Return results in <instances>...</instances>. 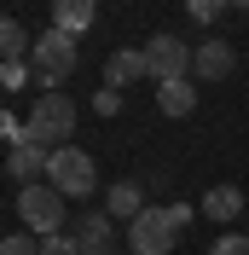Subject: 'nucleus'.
<instances>
[{"label": "nucleus", "mask_w": 249, "mask_h": 255, "mask_svg": "<svg viewBox=\"0 0 249 255\" xmlns=\"http://www.w3.org/2000/svg\"><path fill=\"white\" fill-rule=\"evenodd\" d=\"M209 255H249V238H238V232H226V238L215 244Z\"/></svg>", "instance_id": "obj_21"}, {"label": "nucleus", "mask_w": 249, "mask_h": 255, "mask_svg": "<svg viewBox=\"0 0 249 255\" xmlns=\"http://www.w3.org/2000/svg\"><path fill=\"white\" fill-rule=\"evenodd\" d=\"M93 12H99V0H52V29L81 35L87 23H93Z\"/></svg>", "instance_id": "obj_12"}, {"label": "nucleus", "mask_w": 249, "mask_h": 255, "mask_svg": "<svg viewBox=\"0 0 249 255\" xmlns=\"http://www.w3.org/2000/svg\"><path fill=\"white\" fill-rule=\"evenodd\" d=\"M29 76H35V70H29L23 58H6V64H0V87H23Z\"/></svg>", "instance_id": "obj_18"}, {"label": "nucleus", "mask_w": 249, "mask_h": 255, "mask_svg": "<svg viewBox=\"0 0 249 255\" xmlns=\"http://www.w3.org/2000/svg\"><path fill=\"white\" fill-rule=\"evenodd\" d=\"M47 162H52V151H47V145L17 139L12 151H6V174H12V180H23V186H35V180L47 174Z\"/></svg>", "instance_id": "obj_7"}, {"label": "nucleus", "mask_w": 249, "mask_h": 255, "mask_svg": "<svg viewBox=\"0 0 249 255\" xmlns=\"http://www.w3.org/2000/svg\"><path fill=\"white\" fill-rule=\"evenodd\" d=\"M70 133H76V105H70L64 93H47V99L29 111V122H23V139L47 145V151H64Z\"/></svg>", "instance_id": "obj_2"}, {"label": "nucleus", "mask_w": 249, "mask_h": 255, "mask_svg": "<svg viewBox=\"0 0 249 255\" xmlns=\"http://www.w3.org/2000/svg\"><path fill=\"white\" fill-rule=\"evenodd\" d=\"M145 64H151L156 81H186V76H191V47L180 41V35H151Z\"/></svg>", "instance_id": "obj_6"}, {"label": "nucleus", "mask_w": 249, "mask_h": 255, "mask_svg": "<svg viewBox=\"0 0 249 255\" xmlns=\"http://www.w3.org/2000/svg\"><path fill=\"white\" fill-rule=\"evenodd\" d=\"M47 180L64 191V197H93V191H99V168H93V157H87V151H76V145L52 151Z\"/></svg>", "instance_id": "obj_4"}, {"label": "nucleus", "mask_w": 249, "mask_h": 255, "mask_svg": "<svg viewBox=\"0 0 249 255\" xmlns=\"http://www.w3.org/2000/svg\"><path fill=\"white\" fill-rule=\"evenodd\" d=\"M238 209H244V191L238 186H209L203 191V215L209 221H238Z\"/></svg>", "instance_id": "obj_14"}, {"label": "nucleus", "mask_w": 249, "mask_h": 255, "mask_svg": "<svg viewBox=\"0 0 249 255\" xmlns=\"http://www.w3.org/2000/svg\"><path fill=\"white\" fill-rule=\"evenodd\" d=\"M186 12L197 17V23H215V17H226V12H232V6H226V0H186Z\"/></svg>", "instance_id": "obj_16"}, {"label": "nucleus", "mask_w": 249, "mask_h": 255, "mask_svg": "<svg viewBox=\"0 0 249 255\" xmlns=\"http://www.w3.org/2000/svg\"><path fill=\"white\" fill-rule=\"evenodd\" d=\"M156 111L162 116H191L197 111V81H156Z\"/></svg>", "instance_id": "obj_11"}, {"label": "nucleus", "mask_w": 249, "mask_h": 255, "mask_svg": "<svg viewBox=\"0 0 249 255\" xmlns=\"http://www.w3.org/2000/svg\"><path fill=\"white\" fill-rule=\"evenodd\" d=\"M232 64H238V52L226 47V41H203V47L191 52V76H197V81H226Z\"/></svg>", "instance_id": "obj_8"}, {"label": "nucleus", "mask_w": 249, "mask_h": 255, "mask_svg": "<svg viewBox=\"0 0 249 255\" xmlns=\"http://www.w3.org/2000/svg\"><path fill=\"white\" fill-rule=\"evenodd\" d=\"M17 215L29 226L35 238H47V232H64V191L52 180H35V186L17 191Z\"/></svg>", "instance_id": "obj_3"}, {"label": "nucleus", "mask_w": 249, "mask_h": 255, "mask_svg": "<svg viewBox=\"0 0 249 255\" xmlns=\"http://www.w3.org/2000/svg\"><path fill=\"white\" fill-rule=\"evenodd\" d=\"M0 255H41V238H0Z\"/></svg>", "instance_id": "obj_19"}, {"label": "nucleus", "mask_w": 249, "mask_h": 255, "mask_svg": "<svg viewBox=\"0 0 249 255\" xmlns=\"http://www.w3.org/2000/svg\"><path fill=\"white\" fill-rule=\"evenodd\" d=\"M105 215H110V221H139V215H145L139 186H133V180H116V186H110V197H105Z\"/></svg>", "instance_id": "obj_13"}, {"label": "nucleus", "mask_w": 249, "mask_h": 255, "mask_svg": "<svg viewBox=\"0 0 249 255\" xmlns=\"http://www.w3.org/2000/svg\"><path fill=\"white\" fill-rule=\"evenodd\" d=\"M29 52H35V76L47 81V87H58V81L76 70V35H64V29H47Z\"/></svg>", "instance_id": "obj_5"}, {"label": "nucleus", "mask_w": 249, "mask_h": 255, "mask_svg": "<svg viewBox=\"0 0 249 255\" xmlns=\"http://www.w3.org/2000/svg\"><path fill=\"white\" fill-rule=\"evenodd\" d=\"M70 238L81 244V255H105V250H110V215H105V209H87Z\"/></svg>", "instance_id": "obj_10"}, {"label": "nucleus", "mask_w": 249, "mask_h": 255, "mask_svg": "<svg viewBox=\"0 0 249 255\" xmlns=\"http://www.w3.org/2000/svg\"><path fill=\"white\" fill-rule=\"evenodd\" d=\"M226 6H232V12H249V0H226Z\"/></svg>", "instance_id": "obj_23"}, {"label": "nucleus", "mask_w": 249, "mask_h": 255, "mask_svg": "<svg viewBox=\"0 0 249 255\" xmlns=\"http://www.w3.org/2000/svg\"><path fill=\"white\" fill-rule=\"evenodd\" d=\"M41 255H81V244L70 238V232H47V238H41Z\"/></svg>", "instance_id": "obj_17"}, {"label": "nucleus", "mask_w": 249, "mask_h": 255, "mask_svg": "<svg viewBox=\"0 0 249 255\" xmlns=\"http://www.w3.org/2000/svg\"><path fill=\"white\" fill-rule=\"evenodd\" d=\"M0 139H12V145H17V139H23V122H17V116H12V111H0Z\"/></svg>", "instance_id": "obj_22"}, {"label": "nucleus", "mask_w": 249, "mask_h": 255, "mask_svg": "<svg viewBox=\"0 0 249 255\" xmlns=\"http://www.w3.org/2000/svg\"><path fill=\"white\" fill-rule=\"evenodd\" d=\"M23 47H29V35H23V23L0 12V64H6V58H23Z\"/></svg>", "instance_id": "obj_15"}, {"label": "nucleus", "mask_w": 249, "mask_h": 255, "mask_svg": "<svg viewBox=\"0 0 249 255\" xmlns=\"http://www.w3.org/2000/svg\"><path fill=\"white\" fill-rule=\"evenodd\" d=\"M0 93H6V87H0Z\"/></svg>", "instance_id": "obj_24"}, {"label": "nucleus", "mask_w": 249, "mask_h": 255, "mask_svg": "<svg viewBox=\"0 0 249 255\" xmlns=\"http://www.w3.org/2000/svg\"><path fill=\"white\" fill-rule=\"evenodd\" d=\"M186 226H191V203H145L139 221H127V250L133 255H168Z\"/></svg>", "instance_id": "obj_1"}, {"label": "nucleus", "mask_w": 249, "mask_h": 255, "mask_svg": "<svg viewBox=\"0 0 249 255\" xmlns=\"http://www.w3.org/2000/svg\"><path fill=\"white\" fill-rule=\"evenodd\" d=\"M93 111H99V116H116V111H122V93H116V87H99Z\"/></svg>", "instance_id": "obj_20"}, {"label": "nucleus", "mask_w": 249, "mask_h": 255, "mask_svg": "<svg viewBox=\"0 0 249 255\" xmlns=\"http://www.w3.org/2000/svg\"><path fill=\"white\" fill-rule=\"evenodd\" d=\"M139 76H151L145 47H122V52H110V64H105V87H116V93H122L127 81H139Z\"/></svg>", "instance_id": "obj_9"}]
</instances>
